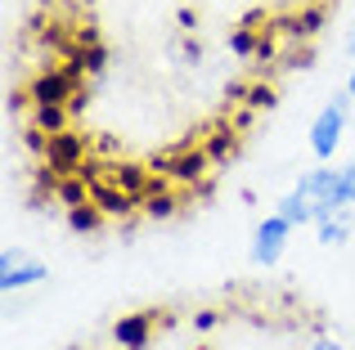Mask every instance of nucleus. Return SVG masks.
<instances>
[{"instance_id": "nucleus-10", "label": "nucleus", "mask_w": 355, "mask_h": 350, "mask_svg": "<svg viewBox=\"0 0 355 350\" xmlns=\"http://www.w3.org/2000/svg\"><path fill=\"white\" fill-rule=\"evenodd\" d=\"M202 149H207L211 162H230V158L239 153V131H234V122H216L207 135H202Z\"/></svg>"}, {"instance_id": "nucleus-20", "label": "nucleus", "mask_w": 355, "mask_h": 350, "mask_svg": "<svg viewBox=\"0 0 355 350\" xmlns=\"http://www.w3.org/2000/svg\"><path fill=\"white\" fill-rule=\"evenodd\" d=\"M347 95L355 99V68H351V81H347Z\"/></svg>"}, {"instance_id": "nucleus-18", "label": "nucleus", "mask_w": 355, "mask_h": 350, "mask_svg": "<svg viewBox=\"0 0 355 350\" xmlns=\"http://www.w3.org/2000/svg\"><path fill=\"white\" fill-rule=\"evenodd\" d=\"M311 350H342V346H338V342H333V337H320V342H315Z\"/></svg>"}, {"instance_id": "nucleus-3", "label": "nucleus", "mask_w": 355, "mask_h": 350, "mask_svg": "<svg viewBox=\"0 0 355 350\" xmlns=\"http://www.w3.org/2000/svg\"><path fill=\"white\" fill-rule=\"evenodd\" d=\"M207 167H211V158H207V149L202 144H189V149H175V153H166V158H157L153 162V171L162 175V180H171V184H202L207 180Z\"/></svg>"}, {"instance_id": "nucleus-17", "label": "nucleus", "mask_w": 355, "mask_h": 350, "mask_svg": "<svg viewBox=\"0 0 355 350\" xmlns=\"http://www.w3.org/2000/svg\"><path fill=\"white\" fill-rule=\"evenodd\" d=\"M180 59H184V63H202V50H198V41H180Z\"/></svg>"}, {"instance_id": "nucleus-14", "label": "nucleus", "mask_w": 355, "mask_h": 350, "mask_svg": "<svg viewBox=\"0 0 355 350\" xmlns=\"http://www.w3.org/2000/svg\"><path fill=\"white\" fill-rule=\"evenodd\" d=\"M347 234H351V220H347V211H333V216H324V220H320V229H315V238H320L324 247L342 243Z\"/></svg>"}, {"instance_id": "nucleus-16", "label": "nucleus", "mask_w": 355, "mask_h": 350, "mask_svg": "<svg viewBox=\"0 0 355 350\" xmlns=\"http://www.w3.org/2000/svg\"><path fill=\"white\" fill-rule=\"evenodd\" d=\"M216 324H220V315H216V310H198V315H193V328H198V333H211Z\"/></svg>"}, {"instance_id": "nucleus-6", "label": "nucleus", "mask_w": 355, "mask_h": 350, "mask_svg": "<svg viewBox=\"0 0 355 350\" xmlns=\"http://www.w3.org/2000/svg\"><path fill=\"white\" fill-rule=\"evenodd\" d=\"M288 234H293V220H288L284 211H275L270 220H261L257 234H252V261L275 265L279 256H284V247H288Z\"/></svg>"}, {"instance_id": "nucleus-11", "label": "nucleus", "mask_w": 355, "mask_h": 350, "mask_svg": "<svg viewBox=\"0 0 355 350\" xmlns=\"http://www.w3.org/2000/svg\"><path fill=\"white\" fill-rule=\"evenodd\" d=\"M68 104H36L32 108V126H41L45 135H59V131H68Z\"/></svg>"}, {"instance_id": "nucleus-15", "label": "nucleus", "mask_w": 355, "mask_h": 350, "mask_svg": "<svg viewBox=\"0 0 355 350\" xmlns=\"http://www.w3.org/2000/svg\"><path fill=\"white\" fill-rule=\"evenodd\" d=\"M275 81H252L248 86V99H243V104L248 108H275Z\"/></svg>"}, {"instance_id": "nucleus-19", "label": "nucleus", "mask_w": 355, "mask_h": 350, "mask_svg": "<svg viewBox=\"0 0 355 350\" xmlns=\"http://www.w3.org/2000/svg\"><path fill=\"white\" fill-rule=\"evenodd\" d=\"M347 54L355 59V23H351V36H347Z\"/></svg>"}, {"instance_id": "nucleus-21", "label": "nucleus", "mask_w": 355, "mask_h": 350, "mask_svg": "<svg viewBox=\"0 0 355 350\" xmlns=\"http://www.w3.org/2000/svg\"><path fill=\"white\" fill-rule=\"evenodd\" d=\"M198 350H211V346H198Z\"/></svg>"}, {"instance_id": "nucleus-8", "label": "nucleus", "mask_w": 355, "mask_h": 350, "mask_svg": "<svg viewBox=\"0 0 355 350\" xmlns=\"http://www.w3.org/2000/svg\"><path fill=\"white\" fill-rule=\"evenodd\" d=\"M90 198L99 202V211H104L108 220L135 216V211H139V198H135V193H126V189H117V184H90Z\"/></svg>"}, {"instance_id": "nucleus-4", "label": "nucleus", "mask_w": 355, "mask_h": 350, "mask_svg": "<svg viewBox=\"0 0 355 350\" xmlns=\"http://www.w3.org/2000/svg\"><path fill=\"white\" fill-rule=\"evenodd\" d=\"M45 167H50V175L59 180V175H81V167L90 162V153H86V140H81L77 131H59V135H50V144H45Z\"/></svg>"}, {"instance_id": "nucleus-1", "label": "nucleus", "mask_w": 355, "mask_h": 350, "mask_svg": "<svg viewBox=\"0 0 355 350\" xmlns=\"http://www.w3.org/2000/svg\"><path fill=\"white\" fill-rule=\"evenodd\" d=\"M355 104V99L342 90V95H333L329 104H324V113L311 122V153L320 162H329L333 153L342 149V135H347V108Z\"/></svg>"}, {"instance_id": "nucleus-9", "label": "nucleus", "mask_w": 355, "mask_h": 350, "mask_svg": "<svg viewBox=\"0 0 355 350\" xmlns=\"http://www.w3.org/2000/svg\"><path fill=\"white\" fill-rule=\"evenodd\" d=\"M139 211H144L148 220H171L175 211H180V198H175V189H171V180H153V189L144 193V202H139Z\"/></svg>"}, {"instance_id": "nucleus-7", "label": "nucleus", "mask_w": 355, "mask_h": 350, "mask_svg": "<svg viewBox=\"0 0 355 350\" xmlns=\"http://www.w3.org/2000/svg\"><path fill=\"white\" fill-rule=\"evenodd\" d=\"M153 328H157V319L148 315V310H139V315H121L113 324V342L121 350H144L148 342H153Z\"/></svg>"}, {"instance_id": "nucleus-5", "label": "nucleus", "mask_w": 355, "mask_h": 350, "mask_svg": "<svg viewBox=\"0 0 355 350\" xmlns=\"http://www.w3.org/2000/svg\"><path fill=\"white\" fill-rule=\"evenodd\" d=\"M45 274H50V270H45L36 256H27V252H5V256H0V292H5V297L45 283Z\"/></svg>"}, {"instance_id": "nucleus-12", "label": "nucleus", "mask_w": 355, "mask_h": 350, "mask_svg": "<svg viewBox=\"0 0 355 350\" xmlns=\"http://www.w3.org/2000/svg\"><path fill=\"white\" fill-rule=\"evenodd\" d=\"M104 220H108V216H104V211H99V202H95V198H90V202H81V207H72V211H68V225L77 229V234H95V229L104 225Z\"/></svg>"}, {"instance_id": "nucleus-13", "label": "nucleus", "mask_w": 355, "mask_h": 350, "mask_svg": "<svg viewBox=\"0 0 355 350\" xmlns=\"http://www.w3.org/2000/svg\"><path fill=\"white\" fill-rule=\"evenodd\" d=\"M261 32H266V27H248V23H239L234 32H230V50H234L239 59H257V50H261Z\"/></svg>"}, {"instance_id": "nucleus-2", "label": "nucleus", "mask_w": 355, "mask_h": 350, "mask_svg": "<svg viewBox=\"0 0 355 350\" xmlns=\"http://www.w3.org/2000/svg\"><path fill=\"white\" fill-rule=\"evenodd\" d=\"M86 86V77H81L77 68H68V63H54V68L36 72L32 81H27V99L32 104H68L77 90Z\"/></svg>"}]
</instances>
